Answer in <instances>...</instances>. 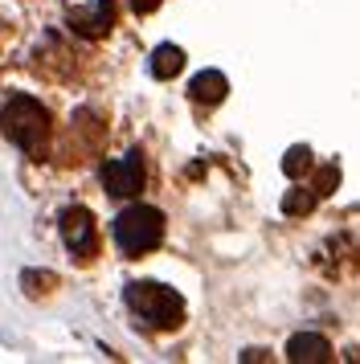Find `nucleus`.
Masks as SVG:
<instances>
[{
  "label": "nucleus",
  "instance_id": "f257e3e1",
  "mask_svg": "<svg viewBox=\"0 0 360 364\" xmlns=\"http://www.w3.org/2000/svg\"><path fill=\"white\" fill-rule=\"evenodd\" d=\"M123 299H127L131 315L152 331H172L184 319V299L164 282H127Z\"/></svg>",
  "mask_w": 360,
  "mask_h": 364
},
{
  "label": "nucleus",
  "instance_id": "f03ea898",
  "mask_svg": "<svg viewBox=\"0 0 360 364\" xmlns=\"http://www.w3.org/2000/svg\"><path fill=\"white\" fill-rule=\"evenodd\" d=\"M0 132L9 135L21 151L41 156L46 151V139H49V111L37 99H29V95H16L0 111Z\"/></svg>",
  "mask_w": 360,
  "mask_h": 364
},
{
  "label": "nucleus",
  "instance_id": "7ed1b4c3",
  "mask_svg": "<svg viewBox=\"0 0 360 364\" xmlns=\"http://www.w3.org/2000/svg\"><path fill=\"white\" fill-rule=\"evenodd\" d=\"M164 242V213L152 205H131L115 217V246L123 258H144Z\"/></svg>",
  "mask_w": 360,
  "mask_h": 364
},
{
  "label": "nucleus",
  "instance_id": "20e7f679",
  "mask_svg": "<svg viewBox=\"0 0 360 364\" xmlns=\"http://www.w3.org/2000/svg\"><path fill=\"white\" fill-rule=\"evenodd\" d=\"M144 181H147V172H144V156L139 151H127V156L102 164V188L111 197H139Z\"/></svg>",
  "mask_w": 360,
  "mask_h": 364
},
{
  "label": "nucleus",
  "instance_id": "39448f33",
  "mask_svg": "<svg viewBox=\"0 0 360 364\" xmlns=\"http://www.w3.org/2000/svg\"><path fill=\"white\" fill-rule=\"evenodd\" d=\"M62 242L65 250L74 254V258H95L98 250V233H95V217H90V209H82V205H70L62 213Z\"/></svg>",
  "mask_w": 360,
  "mask_h": 364
},
{
  "label": "nucleus",
  "instance_id": "423d86ee",
  "mask_svg": "<svg viewBox=\"0 0 360 364\" xmlns=\"http://www.w3.org/2000/svg\"><path fill=\"white\" fill-rule=\"evenodd\" d=\"M65 25L78 37H86V41H98V37L111 33L115 4L111 0H90V4H82V9H70V13H65Z\"/></svg>",
  "mask_w": 360,
  "mask_h": 364
},
{
  "label": "nucleus",
  "instance_id": "0eeeda50",
  "mask_svg": "<svg viewBox=\"0 0 360 364\" xmlns=\"http://www.w3.org/2000/svg\"><path fill=\"white\" fill-rule=\"evenodd\" d=\"M226 90H229V82H226V74H221V70H201L193 82H189V99L213 107V102L226 99Z\"/></svg>",
  "mask_w": 360,
  "mask_h": 364
},
{
  "label": "nucleus",
  "instance_id": "6e6552de",
  "mask_svg": "<svg viewBox=\"0 0 360 364\" xmlns=\"http://www.w3.org/2000/svg\"><path fill=\"white\" fill-rule=\"evenodd\" d=\"M287 360H299V364H315V360H327V340L324 336H295L291 344H287Z\"/></svg>",
  "mask_w": 360,
  "mask_h": 364
},
{
  "label": "nucleus",
  "instance_id": "1a4fd4ad",
  "mask_svg": "<svg viewBox=\"0 0 360 364\" xmlns=\"http://www.w3.org/2000/svg\"><path fill=\"white\" fill-rule=\"evenodd\" d=\"M180 70H184V50L180 46H160V50L152 53V74L168 82V78H176Z\"/></svg>",
  "mask_w": 360,
  "mask_h": 364
},
{
  "label": "nucleus",
  "instance_id": "9d476101",
  "mask_svg": "<svg viewBox=\"0 0 360 364\" xmlns=\"http://www.w3.org/2000/svg\"><path fill=\"white\" fill-rule=\"evenodd\" d=\"M315 200H319V193H315V188H295V193H287L282 209H287L291 217H303V213L311 209V205H315Z\"/></svg>",
  "mask_w": 360,
  "mask_h": 364
},
{
  "label": "nucleus",
  "instance_id": "9b49d317",
  "mask_svg": "<svg viewBox=\"0 0 360 364\" xmlns=\"http://www.w3.org/2000/svg\"><path fill=\"white\" fill-rule=\"evenodd\" d=\"M282 168H287V176H303V172L311 168V151L303 148V144L291 148V151H287V160H282Z\"/></svg>",
  "mask_w": 360,
  "mask_h": 364
},
{
  "label": "nucleus",
  "instance_id": "f8f14e48",
  "mask_svg": "<svg viewBox=\"0 0 360 364\" xmlns=\"http://www.w3.org/2000/svg\"><path fill=\"white\" fill-rule=\"evenodd\" d=\"M336 181H340V168H336V164H327L324 172L315 176V193H319V197H327V193L336 188Z\"/></svg>",
  "mask_w": 360,
  "mask_h": 364
},
{
  "label": "nucleus",
  "instance_id": "ddd939ff",
  "mask_svg": "<svg viewBox=\"0 0 360 364\" xmlns=\"http://www.w3.org/2000/svg\"><path fill=\"white\" fill-rule=\"evenodd\" d=\"M131 9H135L139 17H147V13H156V9H160V0H131Z\"/></svg>",
  "mask_w": 360,
  "mask_h": 364
}]
</instances>
